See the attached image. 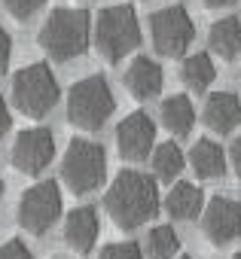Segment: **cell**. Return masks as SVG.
Here are the masks:
<instances>
[{"label":"cell","instance_id":"cell-1","mask_svg":"<svg viewBox=\"0 0 241 259\" xmlns=\"http://www.w3.org/2000/svg\"><path fill=\"white\" fill-rule=\"evenodd\" d=\"M159 204L162 198H159L156 177L135 171V168L119 171L104 192V210L110 213L113 226L123 232H132L150 223L159 213Z\"/></svg>","mask_w":241,"mask_h":259},{"label":"cell","instance_id":"cell-2","mask_svg":"<svg viewBox=\"0 0 241 259\" xmlns=\"http://www.w3.org/2000/svg\"><path fill=\"white\" fill-rule=\"evenodd\" d=\"M92 34H95V28H92V19H89L86 10L58 7L43 22L37 40H40V49L52 61H73V58L86 55V49L92 43Z\"/></svg>","mask_w":241,"mask_h":259},{"label":"cell","instance_id":"cell-3","mask_svg":"<svg viewBox=\"0 0 241 259\" xmlns=\"http://www.w3.org/2000/svg\"><path fill=\"white\" fill-rule=\"evenodd\" d=\"M116 110V95L101 73L83 76L67 92V122L79 132H101Z\"/></svg>","mask_w":241,"mask_h":259},{"label":"cell","instance_id":"cell-4","mask_svg":"<svg viewBox=\"0 0 241 259\" xmlns=\"http://www.w3.org/2000/svg\"><path fill=\"white\" fill-rule=\"evenodd\" d=\"M95 46H98L101 58L110 64L132 55L141 46V22H138L135 7L113 4V7L101 10V16L95 22Z\"/></svg>","mask_w":241,"mask_h":259},{"label":"cell","instance_id":"cell-5","mask_svg":"<svg viewBox=\"0 0 241 259\" xmlns=\"http://www.w3.org/2000/svg\"><path fill=\"white\" fill-rule=\"evenodd\" d=\"M107 177V153L98 141L89 138H73L64 150L61 159V180L73 195H89L95 192Z\"/></svg>","mask_w":241,"mask_h":259},{"label":"cell","instance_id":"cell-6","mask_svg":"<svg viewBox=\"0 0 241 259\" xmlns=\"http://www.w3.org/2000/svg\"><path fill=\"white\" fill-rule=\"evenodd\" d=\"M13 104L31 119H43L58 104V79L46 61H34L13 76Z\"/></svg>","mask_w":241,"mask_h":259},{"label":"cell","instance_id":"cell-7","mask_svg":"<svg viewBox=\"0 0 241 259\" xmlns=\"http://www.w3.org/2000/svg\"><path fill=\"white\" fill-rule=\"evenodd\" d=\"M150 37H153V49L162 58H180L195 40V22L186 7L171 4L150 16Z\"/></svg>","mask_w":241,"mask_h":259},{"label":"cell","instance_id":"cell-8","mask_svg":"<svg viewBox=\"0 0 241 259\" xmlns=\"http://www.w3.org/2000/svg\"><path fill=\"white\" fill-rule=\"evenodd\" d=\"M61 217V189L52 180H40L19 195L16 220L28 235H46Z\"/></svg>","mask_w":241,"mask_h":259},{"label":"cell","instance_id":"cell-9","mask_svg":"<svg viewBox=\"0 0 241 259\" xmlns=\"http://www.w3.org/2000/svg\"><path fill=\"white\" fill-rule=\"evenodd\" d=\"M55 159V135L49 128H25L19 132V138L13 141V150H10V162L19 174L25 177H37L43 174Z\"/></svg>","mask_w":241,"mask_h":259},{"label":"cell","instance_id":"cell-10","mask_svg":"<svg viewBox=\"0 0 241 259\" xmlns=\"http://www.w3.org/2000/svg\"><path fill=\"white\" fill-rule=\"evenodd\" d=\"M202 235L211 247H226L241 238V204L229 195H214L202 210Z\"/></svg>","mask_w":241,"mask_h":259},{"label":"cell","instance_id":"cell-11","mask_svg":"<svg viewBox=\"0 0 241 259\" xmlns=\"http://www.w3.org/2000/svg\"><path fill=\"white\" fill-rule=\"evenodd\" d=\"M116 150L129 162H141L156 150V122L144 113L135 110L116 125Z\"/></svg>","mask_w":241,"mask_h":259},{"label":"cell","instance_id":"cell-12","mask_svg":"<svg viewBox=\"0 0 241 259\" xmlns=\"http://www.w3.org/2000/svg\"><path fill=\"white\" fill-rule=\"evenodd\" d=\"M202 122L214 135H232L241 125V98L235 92H211L202 107Z\"/></svg>","mask_w":241,"mask_h":259},{"label":"cell","instance_id":"cell-13","mask_svg":"<svg viewBox=\"0 0 241 259\" xmlns=\"http://www.w3.org/2000/svg\"><path fill=\"white\" fill-rule=\"evenodd\" d=\"M98 210L92 204H83V207H73L64 220V244L76 253V256H86L95 250L98 244Z\"/></svg>","mask_w":241,"mask_h":259},{"label":"cell","instance_id":"cell-14","mask_svg":"<svg viewBox=\"0 0 241 259\" xmlns=\"http://www.w3.org/2000/svg\"><path fill=\"white\" fill-rule=\"evenodd\" d=\"M123 82H126V89H129V95H132L135 101H150V98H156V95L162 92L165 73H162V64H156L153 58L138 55V58L129 64Z\"/></svg>","mask_w":241,"mask_h":259},{"label":"cell","instance_id":"cell-15","mask_svg":"<svg viewBox=\"0 0 241 259\" xmlns=\"http://www.w3.org/2000/svg\"><path fill=\"white\" fill-rule=\"evenodd\" d=\"M162 204H165V210H168L171 220H177V223H192V220H198L202 210H205V192H202V186H195V183H189V180H177V183L168 189V195H165Z\"/></svg>","mask_w":241,"mask_h":259},{"label":"cell","instance_id":"cell-16","mask_svg":"<svg viewBox=\"0 0 241 259\" xmlns=\"http://www.w3.org/2000/svg\"><path fill=\"white\" fill-rule=\"evenodd\" d=\"M189 168L195 171L198 180H217L223 171H226V153L217 141L211 138H198L192 147H189V156H186Z\"/></svg>","mask_w":241,"mask_h":259},{"label":"cell","instance_id":"cell-17","mask_svg":"<svg viewBox=\"0 0 241 259\" xmlns=\"http://www.w3.org/2000/svg\"><path fill=\"white\" fill-rule=\"evenodd\" d=\"M159 119H162V128L168 135L186 138L192 132V125H195V107H192V101L186 95H171V98L162 101Z\"/></svg>","mask_w":241,"mask_h":259},{"label":"cell","instance_id":"cell-18","mask_svg":"<svg viewBox=\"0 0 241 259\" xmlns=\"http://www.w3.org/2000/svg\"><path fill=\"white\" fill-rule=\"evenodd\" d=\"M208 46L217 58L223 61H232L241 55V22L235 16H223L211 25L208 31Z\"/></svg>","mask_w":241,"mask_h":259},{"label":"cell","instance_id":"cell-19","mask_svg":"<svg viewBox=\"0 0 241 259\" xmlns=\"http://www.w3.org/2000/svg\"><path fill=\"white\" fill-rule=\"evenodd\" d=\"M150 165H153V177H156V180L174 183V180L183 174V168H186V156H183V150H180L174 141H165V144H159V147L153 150Z\"/></svg>","mask_w":241,"mask_h":259},{"label":"cell","instance_id":"cell-20","mask_svg":"<svg viewBox=\"0 0 241 259\" xmlns=\"http://www.w3.org/2000/svg\"><path fill=\"white\" fill-rule=\"evenodd\" d=\"M180 79L183 85L195 89V92H205L214 79H217V64L208 52H195V55H186L183 64H180Z\"/></svg>","mask_w":241,"mask_h":259},{"label":"cell","instance_id":"cell-21","mask_svg":"<svg viewBox=\"0 0 241 259\" xmlns=\"http://www.w3.org/2000/svg\"><path fill=\"white\" fill-rule=\"evenodd\" d=\"M144 250H147V259H177L180 238H177L174 226H153L147 232Z\"/></svg>","mask_w":241,"mask_h":259},{"label":"cell","instance_id":"cell-22","mask_svg":"<svg viewBox=\"0 0 241 259\" xmlns=\"http://www.w3.org/2000/svg\"><path fill=\"white\" fill-rule=\"evenodd\" d=\"M98 259H147V253L135 241H113V244H107L101 250Z\"/></svg>","mask_w":241,"mask_h":259},{"label":"cell","instance_id":"cell-23","mask_svg":"<svg viewBox=\"0 0 241 259\" xmlns=\"http://www.w3.org/2000/svg\"><path fill=\"white\" fill-rule=\"evenodd\" d=\"M46 0H4V10L16 19V22H28L34 13L43 10Z\"/></svg>","mask_w":241,"mask_h":259},{"label":"cell","instance_id":"cell-24","mask_svg":"<svg viewBox=\"0 0 241 259\" xmlns=\"http://www.w3.org/2000/svg\"><path fill=\"white\" fill-rule=\"evenodd\" d=\"M0 259H34V253L22 238H10L0 244Z\"/></svg>","mask_w":241,"mask_h":259},{"label":"cell","instance_id":"cell-25","mask_svg":"<svg viewBox=\"0 0 241 259\" xmlns=\"http://www.w3.org/2000/svg\"><path fill=\"white\" fill-rule=\"evenodd\" d=\"M10 55H13V37H10V31H7L4 25H0V73L7 70Z\"/></svg>","mask_w":241,"mask_h":259},{"label":"cell","instance_id":"cell-26","mask_svg":"<svg viewBox=\"0 0 241 259\" xmlns=\"http://www.w3.org/2000/svg\"><path fill=\"white\" fill-rule=\"evenodd\" d=\"M13 128V113H10V104H7V98L0 95V138H4L7 132Z\"/></svg>","mask_w":241,"mask_h":259},{"label":"cell","instance_id":"cell-27","mask_svg":"<svg viewBox=\"0 0 241 259\" xmlns=\"http://www.w3.org/2000/svg\"><path fill=\"white\" fill-rule=\"evenodd\" d=\"M229 162H232V171L241 177V135L232 141V150H229Z\"/></svg>","mask_w":241,"mask_h":259},{"label":"cell","instance_id":"cell-28","mask_svg":"<svg viewBox=\"0 0 241 259\" xmlns=\"http://www.w3.org/2000/svg\"><path fill=\"white\" fill-rule=\"evenodd\" d=\"M202 4H205L208 10H226V7L235 4V0H202Z\"/></svg>","mask_w":241,"mask_h":259},{"label":"cell","instance_id":"cell-29","mask_svg":"<svg viewBox=\"0 0 241 259\" xmlns=\"http://www.w3.org/2000/svg\"><path fill=\"white\" fill-rule=\"evenodd\" d=\"M0 198H4V177H0Z\"/></svg>","mask_w":241,"mask_h":259},{"label":"cell","instance_id":"cell-30","mask_svg":"<svg viewBox=\"0 0 241 259\" xmlns=\"http://www.w3.org/2000/svg\"><path fill=\"white\" fill-rule=\"evenodd\" d=\"M177 259H192V256H177Z\"/></svg>","mask_w":241,"mask_h":259},{"label":"cell","instance_id":"cell-31","mask_svg":"<svg viewBox=\"0 0 241 259\" xmlns=\"http://www.w3.org/2000/svg\"><path fill=\"white\" fill-rule=\"evenodd\" d=\"M232 259H241V253H235V256H232Z\"/></svg>","mask_w":241,"mask_h":259}]
</instances>
